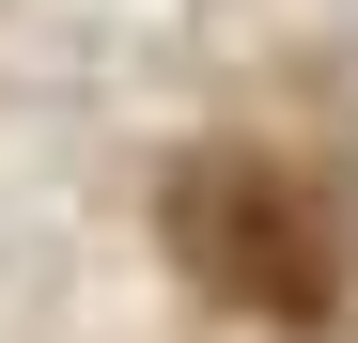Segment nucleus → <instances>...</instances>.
Masks as SVG:
<instances>
[{
	"label": "nucleus",
	"instance_id": "f257e3e1",
	"mask_svg": "<svg viewBox=\"0 0 358 343\" xmlns=\"http://www.w3.org/2000/svg\"><path fill=\"white\" fill-rule=\"evenodd\" d=\"M171 250H187L234 312H265V328H312V312L343 297L327 218L296 203L265 156H187V172H171Z\"/></svg>",
	"mask_w": 358,
	"mask_h": 343
}]
</instances>
